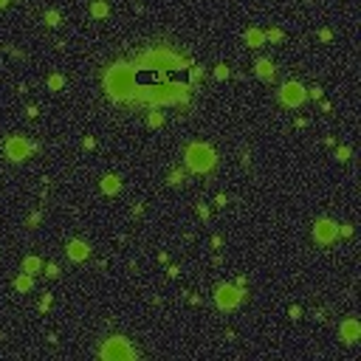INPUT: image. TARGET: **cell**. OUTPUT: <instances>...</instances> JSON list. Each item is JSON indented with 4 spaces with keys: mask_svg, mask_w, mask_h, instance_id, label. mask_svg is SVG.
I'll use <instances>...</instances> for the list:
<instances>
[{
    "mask_svg": "<svg viewBox=\"0 0 361 361\" xmlns=\"http://www.w3.org/2000/svg\"><path fill=\"white\" fill-rule=\"evenodd\" d=\"M37 223H39V212H34L31 217H28V229H34V226H37Z\"/></svg>",
    "mask_w": 361,
    "mask_h": 361,
    "instance_id": "4316f807",
    "label": "cell"
},
{
    "mask_svg": "<svg viewBox=\"0 0 361 361\" xmlns=\"http://www.w3.org/2000/svg\"><path fill=\"white\" fill-rule=\"evenodd\" d=\"M279 99H282L285 107H299L305 99H308V90H305L299 82H285L279 88Z\"/></svg>",
    "mask_w": 361,
    "mask_h": 361,
    "instance_id": "ba28073f",
    "label": "cell"
},
{
    "mask_svg": "<svg viewBox=\"0 0 361 361\" xmlns=\"http://www.w3.org/2000/svg\"><path fill=\"white\" fill-rule=\"evenodd\" d=\"M85 147H88V150H93V147H96V138H93V135H88V138H85Z\"/></svg>",
    "mask_w": 361,
    "mask_h": 361,
    "instance_id": "f1b7e54d",
    "label": "cell"
},
{
    "mask_svg": "<svg viewBox=\"0 0 361 361\" xmlns=\"http://www.w3.org/2000/svg\"><path fill=\"white\" fill-rule=\"evenodd\" d=\"M45 26H59V11H56V9L45 11Z\"/></svg>",
    "mask_w": 361,
    "mask_h": 361,
    "instance_id": "d6986e66",
    "label": "cell"
},
{
    "mask_svg": "<svg viewBox=\"0 0 361 361\" xmlns=\"http://www.w3.org/2000/svg\"><path fill=\"white\" fill-rule=\"evenodd\" d=\"M135 85H138V79H135L133 62H113L102 79V88H105L107 99L113 102H133Z\"/></svg>",
    "mask_w": 361,
    "mask_h": 361,
    "instance_id": "3957f363",
    "label": "cell"
},
{
    "mask_svg": "<svg viewBox=\"0 0 361 361\" xmlns=\"http://www.w3.org/2000/svg\"><path fill=\"white\" fill-rule=\"evenodd\" d=\"M308 93H310V96H313V99H322V88H310V90H308Z\"/></svg>",
    "mask_w": 361,
    "mask_h": 361,
    "instance_id": "4dcf8cb0",
    "label": "cell"
},
{
    "mask_svg": "<svg viewBox=\"0 0 361 361\" xmlns=\"http://www.w3.org/2000/svg\"><path fill=\"white\" fill-rule=\"evenodd\" d=\"M31 285H34L31 274H20V276H17V279H14V288H17V291H20V293L31 291Z\"/></svg>",
    "mask_w": 361,
    "mask_h": 361,
    "instance_id": "2e32d148",
    "label": "cell"
},
{
    "mask_svg": "<svg viewBox=\"0 0 361 361\" xmlns=\"http://www.w3.org/2000/svg\"><path fill=\"white\" fill-rule=\"evenodd\" d=\"M169 184H172V186L184 184V172H178V169H175V172H169Z\"/></svg>",
    "mask_w": 361,
    "mask_h": 361,
    "instance_id": "44dd1931",
    "label": "cell"
},
{
    "mask_svg": "<svg viewBox=\"0 0 361 361\" xmlns=\"http://www.w3.org/2000/svg\"><path fill=\"white\" fill-rule=\"evenodd\" d=\"M34 150H37V147L28 144L23 135H9V138H6V158H9V161H26Z\"/></svg>",
    "mask_w": 361,
    "mask_h": 361,
    "instance_id": "52a82bcc",
    "label": "cell"
},
{
    "mask_svg": "<svg viewBox=\"0 0 361 361\" xmlns=\"http://www.w3.org/2000/svg\"><path fill=\"white\" fill-rule=\"evenodd\" d=\"M336 158H338V161H347V158H350V147H338Z\"/></svg>",
    "mask_w": 361,
    "mask_h": 361,
    "instance_id": "cb8c5ba5",
    "label": "cell"
},
{
    "mask_svg": "<svg viewBox=\"0 0 361 361\" xmlns=\"http://www.w3.org/2000/svg\"><path fill=\"white\" fill-rule=\"evenodd\" d=\"M214 164H217V152H214L209 144H203V141H192V144L186 147V167H189L192 172H197V175L212 172Z\"/></svg>",
    "mask_w": 361,
    "mask_h": 361,
    "instance_id": "277c9868",
    "label": "cell"
},
{
    "mask_svg": "<svg viewBox=\"0 0 361 361\" xmlns=\"http://www.w3.org/2000/svg\"><path fill=\"white\" fill-rule=\"evenodd\" d=\"M263 39H265V34L259 31V28H248V31H246V43L251 45V48H259Z\"/></svg>",
    "mask_w": 361,
    "mask_h": 361,
    "instance_id": "5bb4252c",
    "label": "cell"
},
{
    "mask_svg": "<svg viewBox=\"0 0 361 361\" xmlns=\"http://www.w3.org/2000/svg\"><path fill=\"white\" fill-rule=\"evenodd\" d=\"M338 333H342V342L344 344H355L361 338V325L355 319H344L342 327H338Z\"/></svg>",
    "mask_w": 361,
    "mask_h": 361,
    "instance_id": "30bf717a",
    "label": "cell"
},
{
    "mask_svg": "<svg viewBox=\"0 0 361 361\" xmlns=\"http://www.w3.org/2000/svg\"><path fill=\"white\" fill-rule=\"evenodd\" d=\"M62 85H65V79H62V76H59V73H54V76H51V79H48V88H51V90H59V88H62Z\"/></svg>",
    "mask_w": 361,
    "mask_h": 361,
    "instance_id": "ffe728a7",
    "label": "cell"
},
{
    "mask_svg": "<svg viewBox=\"0 0 361 361\" xmlns=\"http://www.w3.org/2000/svg\"><path fill=\"white\" fill-rule=\"evenodd\" d=\"M99 358L102 361H130V358H135V350L127 344L124 336H110L99 347Z\"/></svg>",
    "mask_w": 361,
    "mask_h": 361,
    "instance_id": "5b68a950",
    "label": "cell"
},
{
    "mask_svg": "<svg viewBox=\"0 0 361 361\" xmlns=\"http://www.w3.org/2000/svg\"><path fill=\"white\" fill-rule=\"evenodd\" d=\"M161 124H164V116H161V113H152V116H150V127H161Z\"/></svg>",
    "mask_w": 361,
    "mask_h": 361,
    "instance_id": "603a6c76",
    "label": "cell"
},
{
    "mask_svg": "<svg viewBox=\"0 0 361 361\" xmlns=\"http://www.w3.org/2000/svg\"><path fill=\"white\" fill-rule=\"evenodd\" d=\"M214 76H217V79H226V76H229V68H226V65H217V68H214Z\"/></svg>",
    "mask_w": 361,
    "mask_h": 361,
    "instance_id": "d4e9b609",
    "label": "cell"
},
{
    "mask_svg": "<svg viewBox=\"0 0 361 361\" xmlns=\"http://www.w3.org/2000/svg\"><path fill=\"white\" fill-rule=\"evenodd\" d=\"M90 14H93V17H107V3H102V0H96V3L90 6Z\"/></svg>",
    "mask_w": 361,
    "mask_h": 361,
    "instance_id": "ac0fdd59",
    "label": "cell"
},
{
    "mask_svg": "<svg viewBox=\"0 0 361 361\" xmlns=\"http://www.w3.org/2000/svg\"><path fill=\"white\" fill-rule=\"evenodd\" d=\"M189 65L192 62L180 59V56L169 48H150L133 62L135 73H150L155 82H164L167 73H172V71H189Z\"/></svg>",
    "mask_w": 361,
    "mask_h": 361,
    "instance_id": "6da1fadb",
    "label": "cell"
},
{
    "mask_svg": "<svg viewBox=\"0 0 361 361\" xmlns=\"http://www.w3.org/2000/svg\"><path fill=\"white\" fill-rule=\"evenodd\" d=\"M6 3H9V0H0V9H3V6H6Z\"/></svg>",
    "mask_w": 361,
    "mask_h": 361,
    "instance_id": "836d02e7",
    "label": "cell"
},
{
    "mask_svg": "<svg viewBox=\"0 0 361 361\" xmlns=\"http://www.w3.org/2000/svg\"><path fill=\"white\" fill-rule=\"evenodd\" d=\"M118 189H122V178H118V175H105V178H102V192H105V195H116Z\"/></svg>",
    "mask_w": 361,
    "mask_h": 361,
    "instance_id": "7c38bea8",
    "label": "cell"
},
{
    "mask_svg": "<svg viewBox=\"0 0 361 361\" xmlns=\"http://www.w3.org/2000/svg\"><path fill=\"white\" fill-rule=\"evenodd\" d=\"M338 237V223H333V220L322 217L313 223V240L322 243V246H330L333 240Z\"/></svg>",
    "mask_w": 361,
    "mask_h": 361,
    "instance_id": "9c48e42d",
    "label": "cell"
},
{
    "mask_svg": "<svg viewBox=\"0 0 361 361\" xmlns=\"http://www.w3.org/2000/svg\"><path fill=\"white\" fill-rule=\"evenodd\" d=\"M43 268V263H39V257H26L23 259V271H26V274H37V271Z\"/></svg>",
    "mask_w": 361,
    "mask_h": 361,
    "instance_id": "9a60e30c",
    "label": "cell"
},
{
    "mask_svg": "<svg viewBox=\"0 0 361 361\" xmlns=\"http://www.w3.org/2000/svg\"><path fill=\"white\" fill-rule=\"evenodd\" d=\"M243 296H246V291H243L240 285H229V282H220L217 288H214V302H217L220 310H234L237 305L243 302Z\"/></svg>",
    "mask_w": 361,
    "mask_h": 361,
    "instance_id": "8992f818",
    "label": "cell"
},
{
    "mask_svg": "<svg viewBox=\"0 0 361 361\" xmlns=\"http://www.w3.org/2000/svg\"><path fill=\"white\" fill-rule=\"evenodd\" d=\"M192 85L189 82H138L135 85V93L133 99L135 102H144V105H175V102H186L192 96Z\"/></svg>",
    "mask_w": 361,
    "mask_h": 361,
    "instance_id": "7a4b0ae2",
    "label": "cell"
},
{
    "mask_svg": "<svg viewBox=\"0 0 361 361\" xmlns=\"http://www.w3.org/2000/svg\"><path fill=\"white\" fill-rule=\"evenodd\" d=\"M338 231H342L344 237H350V234H353V226H342V229H338Z\"/></svg>",
    "mask_w": 361,
    "mask_h": 361,
    "instance_id": "1f68e13d",
    "label": "cell"
},
{
    "mask_svg": "<svg viewBox=\"0 0 361 361\" xmlns=\"http://www.w3.org/2000/svg\"><path fill=\"white\" fill-rule=\"evenodd\" d=\"M197 214H200V217L206 220V217H209V209H206V206H203V203H200V206H197Z\"/></svg>",
    "mask_w": 361,
    "mask_h": 361,
    "instance_id": "f546056e",
    "label": "cell"
},
{
    "mask_svg": "<svg viewBox=\"0 0 361 361\" xmlns=\"http://www.w3.org/2000/svg\"><path fill=\"white\" fill-rule=\"evenodd\" d=\"M203 79V68L200 65H189V79H186V82L192 85V88H197V82H200Z\"/></svg>",
    "mask_w": 361,
    "mask_h": 361,
    "instance_id": "e0dca14e",
    "label": "cell"
},
{
    "mask_svg": "<svg viewBox=\"0 0 361 361\" xmlns=\"http://www.w3.org/2000/svg\"><path fill=\"white\" fill-rule=\"evenodd\" d=\"M265 37H268L271 43H279V39H282V31H279V28H271V31L265 34Z\"/></svg>",
    "mask_w": 361,
    "mask_h": 361,
    "instance_id": "7402d4cb",
    "label": "cell"
},
{
    "mask_svg": "<svg viewBox=\"0 0 361 361\" xmlns=\"http://www.w3.org/2000/svg\"><path fill=\"white\" fill-rule=\"evenodd\" d=\"M88 257H90L88 243H82V240H71V243H68V259H73V263H85Z\"/></svg>",
    "mask_w": 361,
    "mask_h": 361,
    "instance_id": "8fae6325",
    "label": "cell"
},
{
    "mask_svg": "<svg viewBox=\"0 0 361 361\" xmlns=\"http://www.w3.org/2000/svg\"><path fill=\"white\" fill-rule=\"evenodd\" d=\"M288 316H291V319H299V308H296V305H293V308L288 310Z\"/></svg>",
    "mask_w": 361,
    "mask_h": 361,
    "instance_id": "d6a6232c",
    "label": "cell"
},
{
    "mask_svg": "<svg viewBox=\"0 0 361 361\" xmlns=\"http://www.w3.org/2000/svg\"><path fill=\"white\" fill-rule=\"evenodd\" d=\"M48 308H51V296H48V293H45V296L39 299V310H48Z\"/></svg>",
    "mask_w": 361,
    "mask_h": 361,
    "instance_id": "484cf974",
    "label": "cell"
},
{
    "mask_svg": "<svg viewBox=\"0 0 361 361\" xmlns=\"http://www.w3.org/2000/svg\"><path fill=\"white\" fill-rule=\"evenodd\" d=\"M254 71H257L259 79H274V62L271 59H257V68H254Z\"/></svg>",
    "mask_w": 361,
    "mask_h": 361,
    "instance_id": "4fadbf2b",
    "label": "cell"
},
{
    "mask_svg": "<svg viewBox=\"0 0 361 361\" xmlns=\"http://www.w3.org/2000/svg\"><path fill=\"white\" fill-rule=\"evenodd\" d=\"M45 274H48V276H59V268H56V265H48V268H45Z\"/></svg>",
    "mask_w": 361,
    "mask_h": 361,
    "instance_id": "83f0119b",
    "label": "cell"
}]
</instances>
